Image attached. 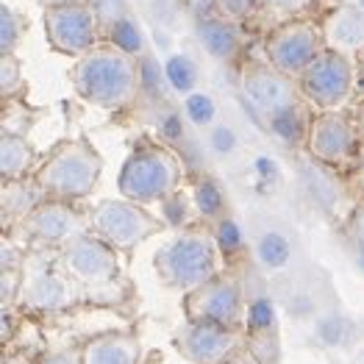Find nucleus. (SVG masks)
Masks as SVG:
<instances>
[{"mask_svg": "<svg viewBox=\"0 0 364 364\" xmlns=\"http://www.w3.org/2000/svg\"><path fill=\"white\" fill-rule=\"evenodd\" d=\"M136 64L131 56L114 50H92L75 67V92L97 109L114 112L136 95Z\"/></svg>", "mask_w": 364, "mask_h": 364, "instance_id": "1", "label": "nucleus"}, {"mask_svg": "<svg viewBox=\"0 0 364 364\" xmlns=\"http://www.w3.org/2000/svg\"><path fill=\"white\" fill-rule=\"evenodd\" d=\"M156 273L159 278L178 289L192 295L195 289L206 287L217 278V242L212 234L203 231H186L167 242L156 253Z\"/></svg>", "mask_w": 364, "mask_h": 364, "instance_id": "2", "label": "nucleus"}, {"mask_svg": "<svg viewBox=\"0 0 364 364\" xmlns=\"http://www.w3.org/2000/svg\"><path fill=\"white\" fill-rule=\"evenodd\" d=\"M103 161L87 142H70L48 159V164L39 170L36 183L45 189V195H53L59 200L87 198L100 178Z\"/></svg>", "mask_w": 364, "mask_h": 364, "instance_id": "3", "label": "nucleus"}, {"mask_svg": "<svg viewBox=\"0 0 364 364\" xmlns=\"http://www.w3.org/2000/svg\"><path fill=\"white\" fill-rule=\"evenodd\" d=\"M178 183V161L161 148H142L122 164L120 195L131 203L164 200Z\"/></svg>", "mask_w": 364, "mask_h": 364, "instance_id": "4", "label": "nucleus"}, {"mask_svg": "<svg viewBox=\"0 0 364 364\" xmlns=\"http://www.w3.org/2000/svg\"><path fill=\"white\" fill-rule=\"evenodd\" d=\"M90 225L95 237L120 250L145 242L159 231V223L145 209H139V203H131V200H103L92 212Z\"/></svg>", "mask_w": 364, "mask_h": 364, "instance_id": "5", "label": "nucleus"}, {"mask_svg": "<svg viewBox=\"0 0 364 364\" xmlns=\"http://www.w3.org/2000/svg\"><path fill=\"white\" fill-rule=\"evenodd\" d=\"M45 28L50 45L70 53V56H87L92 53V45L97 39V14L87 3L70 0L61 6H50L45 14Z\"/></svg>", "mask_w": 364, "mask_h": 364, "instance_id": "6", "label": "nucleus"}, {"mask_svg": "<svg viewBox=\"0 0 364 364\" xmlns=\"http://www.w3.org/2000/svg\"><path fill=\"white\" fill-rule=\"evenodd\" d=\"M306 97L323 109H339L353 92V64L345 53H320L304 73Z\"/></svg>", "mask_w": 364, "mask_h": 364, "instance_id": "7", "label": "nucleus"}, {"mask_svg": "<svg viewBox=\"0 0 364 364\" xmlns=\"http://www.w3.org/2000/svg\"><path fill=\"white\" fill-rule=\"evenodd\" d=\"M61 264H64V273L70 278L90 284V287L109 284L120 273V262H117L114 247L103 242L100 237H87V234L64 247Z\"/></svg>", "mask_w": 364, "mask_h": 364, "instance_id": "8", "label": "nucleus"}, {"mask_svg": "<svg viewBox=\"0 0 364 364\" xmlns=\"http://www.w3.org/2000/svg\"><path fill=\"white\" fill-rule=\"evenodd\" d=\"M242 287L234 278H214L186 298V314L198 323L231 328L242 317Z\"/></svg>", "mask_w": 364, "mask_h": 364, "instance_id": "9", "label": "nucleus"}, {"mask_svg": "<svg viewBox=\"0 0 364 364\" xmlns=\"http://www.w3.org/2000/svg\"><path fill=\"white\" fill-rule=\"evenodd\" d=\"M176 348L189 364H225L234 356L237 336L225 326L189 320L176 336Z\"/></svg>", "mask_w": 364, "mask_h": 364, "instance_id": "10", "label": "nucleus"}, {"mask_svg": "<svg viewBox=\"0 0 364 364\" xmlns=\"http://www.w3.org/2000/svg\"><path fill=\"white\" fill-rule=\"evenodd\" d=\"M267 53H270V64L278 73H284V75L306 73L320 56L317 53V31L306 23L287 26L273 36Z\"/></svg>", "mask_w": 364, "mask_h": 364, "instance_id": "11", "label": "nucleus"}, {"mask_svg": "<svg viewBox=\"0 0 364 364\" xmlns=\"http://www.w3.org/2000/svg\"><path fill=\"white\" fill-rule=\"evenodd\" d=\"M26 234L45 245H67L78 237H84L81 217L64 203H42L36 212H31L26 220Z\"/></svg>", "mask_w": 364, "mask_h": 364, "instance_id": "12", "label": "nucleus"}, {"mask_svg": "<svg viewBox=\"0 0 364 364\" xmlns=\"http://www.w3.org/2000/svg\"><path fill=\"white\" fill-rule=\"evenodd\" d=\"M242 92L259 112H267V114L292 103V84L273 64L270 67L267 64L247 67L242 73Z\"/></svg>", "mask_w": 364, "mask_h": 364, "instance_id": "13", "label": "nucleus"}, {"mask_svg": "<svg viewBox=\"0 0 364 364\" xmlns=\"http://www.w3.org/2000/svg\"><path fill=\"white\" fill-rule=\"evenodd\" d=\"M20 301L31 311H61L75 301V295L64 275L42 267L28 273L20 284Z\"/></svg>", "mask_w": 364, "mask_h": 364, "instance_id": "14", "label": "nucleus"}, {"mask_svg": "<svg viewBox=\"0 0 364 364\" xmlns=\"http://www.w3.org/2000/svg\"><path fill=\"white\" fill-rule=\"evenodd\" d=\"M309 151L317 161L339 164L353 151V131L339 114H323L311 122L309 131Z\"/></svg>", "mask_w": 364, "mask_h": 364, "instance_id": "15", "label": "nucleus"}, {"mask_svg": "<svg viewBox=\"0 0 364 364\" xmlns=\"http://www.w3.org/2000/svg\"><path fill=\"white\" fill-rule=\"evenodd\" d=\"M195 39L217 61H228L240 50V31L225 17H206L195 23Z\"/></svg>", "mask_w": 364, "mask_h": 364, "instance_id": "16", "label": "nucleus"}, {"mask_svg": "<svg viewBox=\"0 0 364 364\" xmlns=\"http://www.w3.org/2000/svg\"><path fill=\"white\" fill-rule=\"evenodd\" d=\"M326 39L336 53H350L364 48V11L359 6H342L326 23Z\"/></svg>", "mask_w": 364, "mask_h": 364, "instance_id": "17", "label": "nucleus"}, {"mask_svg": "<svg viewBox=\"0 0 364 364\" xmlns=\"http://www.w3.org/2000/svg\"><path fill=\"white\" fill-rule=\"evenodd\" d=\"M84 364H139V342L131 334H106L81 350Z\"/></svg>", "mask_w": 364, "mask_h": 364, "instance_id": "18", "label": "nucleus"}, {"mask_svg": "<svg viewBox=\"0 0 364 364\" xmlns=\"http://www.w3.org/2000/svg\"><path fill=\"white\" fill-rule=\"evenodd\" d=\"M31 164V145L20 136V134H11V131H3L0 136V176L3 181H17L26 167Z\"/></svg>", "mask_w": 364, "mask_h": 364, "instance_id": "19", "label": "nucleus"}, {"mask_svg": "<svg viewBox=\"0 0 364 364\" xmlns=\"http://www.w3.org/2000/svg\"><path fill=\"white\" fill-rule=\"evenodd\" d=\"M45 189L39 183H26V181H11L3 189V214L9 217H28L31 212H36L42 203Z\"/></svg>", "mask_w": 364, "mask_h": 364, "instance_id": "20", "label": "nucleus"}, {"mask_svg": "<svg viewBox=\"0 0 364 364\" xmlns=\"http://www.w3.org/2000/svg\"><path fill=\"white\" fill-rule=\"evenodd\" d=\"M164 78L178 95H192L198 92V81H200V70L186 53H173L164 61Z\"/></svg>", "mask_w": 364, "mask_h": 364, "instance_id": "21", "label": "nucleus"}, {"mask_svg": "<svg viewBox=\"0 0 364 364\" xmlns=\"http://www.w3.org/2000/svg\"><path fill=\"white\" fill-rule=\"evenodd\" d=\"M256 256L267 270H284L289 264V259H292V247H289V240L284 234L267 231L256 242Z\"/></svg>", "mask_w": 364, "mask_h": 364, "instance_id": "22", "label": "nucleus"}, {"mask_svg": "<svg viewBox=\"0 0 364 364\" xmlns=\"http://www.w3.org/2000/svg\"><path fill=\"white\" fill-rule=\"evenodd\" d=\"M270 131L275 139H281L284 145H298L304 136V114L295 103L284 106L270 114Z\"/></svg>", "mask_w": 364, "mask_h": 364, "instance_id": "23", "label": "nucleus"}, {"mask_svg": "<svg viewBox=\"0 0 364 364\" xmlns=\"http://www.w3.org/2000/svg\"><path fill=\"white\" fill-rule=\"evenodd\" d=\"M192 200H195V209L209 217V220H223L225 212V195L220 189V183L214 178H200L192 189Z\"/></svg>", "mask_w": 364, "mask_h": 364, "instance_id": "24", "label": "nucleus"}, {"mask_svg": "<svg viewBox=\"0 0 364 364\" xmlns=\"http://www.w3.org/2000/svg\"><path fill=\"white\" fill-rule=\"evenodd\" d=\"M183 114L195 128H212L217 120V103L209 92H192L183 100Z\"/></svg>", "mask_w": 364, "mask_h": 364, "instance_id": "25", "label": "nucleus"}, {"mask_svg": "<svg viewBox=\"0 0 364 364\" xmlns=\"http://www.w3.org/2000/svg\"><path fill=\"white\" fill-rule=\"evenodd\" d=\"M112 39H114L117 50L125 53V56H136V53H142V48H145L142 31H139V26H136L131 17H122V20H117V23L112 26Z\"/></svg>", "mask_w": 364, "mask_h": 364, "instance_id": "26", "label": "nucleus"}, {"mask_svg": "<svg viewBox=\"0 0 364 364\" xmlns=\"http://www.w3.org/2000/svg\"><path fill=\"white\" fill-rule=\"evenodd\" d=\"M23 36V26L20 17L3 3L0 6V56H14V48Z\"/></svg>", "mask_w": 364, "mask_h": 364, "instance_id": "27", "label": "nucleus"}, {"mask_svg": "<svg viewBox=\"0 0 364 364\" xmlns=\"http://www.w3.org/2000/svg\"><path fill=\"white\" fill-rule=\"evenodd\" d=\"M214 242H217L220 250H225V253H237V250L242 247V231H240V225H237L231 217H223V220L217 223Z\"/></svg>", "mask_w": 364, "mask_h": 364, "instance_id": "28", "label": "nucleus"}, {"mask_svg": "<svg viewBox=\"0 0 364 364\" xmlns=\"http://www.w3.org/2000/svg\"><path fill=\"white\" fill-rule=\"evenodd\" d=\"M90 6L95 9L97 20L109 23V26H114L117 20L128 17V0H92Z\"/></svg>", "mask_w": 364, "mask_h": 364, "instance_id": "29", "label": "nucleus"}, {"mask_svg": "<svg viewBox=\"0 0 364 364\" xmlns=\"http://www.w3.org/2000/svg\"><path fill=\"white\" fill-rule=\"evenodd\" d=\"M209 148H212L217 156H228V153L237 151V134L234 128L228 125H214L209 131Z\"/></svg>", "mask_w": 364, "mask_h": 364, "instance_id": "30", "label": "nucleus"}, {"mask_svg": "<svg viewBox=\"0 0 364 364\" xmlns=\"http://www.w3.org/2000/svg\"><path fill=\"white\" fill-rule=\"evenodd\" d=\"M0 87H3V95L20 87V64L14 61V56H3L0 61Z\"/></svg>", "mask_w": 364, "mask_h": 364, "instance_id": "31", "label": "nucleus"}, {"mask_svg": "<svg viewBox=\"0 0 364 364\" xmlns=\"http://www.w3.org/2000/svg\"><path fill=\"white\" fill-rule=\"evenodd\" d=\"M250 326L253 328H267L273 326V306L267 301H256L250 306Z\"/></svg>", "mask_w": 364, "mask_h": 364, "instance_id": "32", "label": "nucleus"}, {"mask_svg": "<svg viewBox=\"0 0 364 364\" xmlns=\"http://www.w3.org/2000/svg\"><path fill=\"white\" fill-rule=\"evenodd\" d=\"M186 6H189V14L198 23V20H206V17H217L214 11L220 9V0H186Z\"/></svg>", "mask_w": 364, "mask_h": 364, "instance_id": "33", "label": "nucleus"}, {"mask_svg": "<svg viewBox=\"0 0 364 364\" xmlns=\"http://www.w3.org/2000/svg\"><path fill=\"white\" fill-rule=\"evenodd\" d=\"M256 0H220V9L228 14V17H242L253 9Z\"/></svg>", "mask_w": 364, "mask_h": 364, "instance_id": "34", "label": "nucleus"}, {"mask_svg": "<svg viewBox=\"0 0 364 364\" xmlns=\"http://www.w3.org/2000/svg\"><path fill=\"white\" fill-rule=\"evenodd\" d=\"M39 364H84V362H81V353H56V356H48L45 362Z\"/></svg>", "mask_w": 364, "mask_h": 364, "instance_id": "35", "label": "nucleus"}, {"mask_svg": "<svg viewBox=\"0 0 364 364\" xmlns=\"http://www.w3.org/2000/svg\"><path fill=\"white\" fill-rule=\"evenodd\" d=\"M264 3H270L275 9H301L306 0H264Z\"/></svg>", "mask_w": 364, "mask_h": 364, "instance_id": "36", "label": "nucleus"}, {"mask_svg": "<svg viewBox=\"0 0 364 364\" xmlns=\"http://www.w3.org/2000/svg\"><path fill=\"white\" fill-rule=\"evenodd\" d=\"M353 231H356L359 242L364 245V209H359V212H356V220H353Z\"/></svg>", "mask_w": 364, "mask_h": 364, "instance_id": "37", "label": "nucleus"}, {"mask_svg": "<svg viewBox=\"0 0 364 364\" xmlns=\"http://www.w3.org/2000/svg\"><path fill=\"white\" fill-rule=\"evenodd\" d=\"M225 364H259V362H256L250 353H234Z\"/></svg>", "mask_w": 364, "mask_h": 364, "instance_id": "38", "label": "nucleus"}, {"mask_svg": "<svg viewBox=\"0 0 364 364\" xmlns=\"http://www.w3.org/2000/svg\"><path fill=\"white\" fill-rule=\"evenodd\" d=\"M42 3H48V6H61V3H70V0H42Z\"/></svg>", "mask_w": 364, "mask_h": 364, "instance_id": "39", "label": "nucleus"}, {"mask_svg": "<svg viewBox=\"0 0 364 364\" xmlns=\"http://www.w3.org/2000/svg\"><path fill=\"white\" fill-rule=\"evenodd\" d=\"M353 6H359V9L364 11V0H353Z\"/></svg>", "mask_w": 364, "mask_h": 364, "instance_id": "40", "label": "nucleus"}, {"mask_svg": "<svg viewBox=\"0 0 364 364\" xmlns=\"http://www.w3.org/2000/svg\"><path fill=\"white\" fill-rule=\"evenodd\" d=\"M362 176H364V153H362Z\"/></svg>", "mask_w": 364, "mask_h": 364, "instance_id": "41", "label": "nucleus"}, {"mask_svg": "<svg viewBox=\"0 0 364 364\" xmlns=\"http://www.w3.org/2000/svg\"><path fill=\"white\" fill-rule=\"evenodd\" d=\"M362 134H364V114H362Z\"/></svg>", "mask_w": 364, "mask_h": 364, "instance_id": "42", "label": "nucleus"}, {"mask_svg": "<svg viewBox=\"0 0 364 364\" xmlns=\"http://www.w3.org/2000/svg\"><path fill=\"white\" fill-rule=\"evenodd\" d=\"M362 364H364V359H362Z\"/></svg>", "mask_w": 364, "mask_h": 364, "instance_id": "43", "label": "nucleus"}]
</instances>
